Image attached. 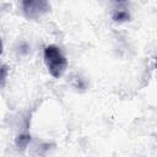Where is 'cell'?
<instances>
[{
	"label": "cell",
	"instance_id": "6da1fadb",
	"mask_svg": "<svg viewBox=\"0 0 157 157\" xmlns=\"http://www.w3.org/2000/svg\"><path fill=\"white\" fill-rule=\"evenodd\" d=\"M44 61L53 77H60L67 66V60L56 45H47L44 49Z\"/></svg>",
	"mask_w": 157,
	"mask_h": 157
},
{
	"label": "cell",
	"instance_id": "7a4b0ae2",
	"mask_svg": "<svg viewBox=\"0 0 157 157\" xmlns=\"http://www.w3.org/2000/svg\"><path fill=\"white\" fill-rule=\"evenodd\" d=\"M22 10L26 17L38 18L49 10V4L43 0H26L22 2Z\"/></svg>",
	"mask_w": 157,
	"mask_h": 157
},
{
	"label": "cell",
	"instance_id": "3957f363",
	"mask_svg": "<svg viewBox=\"0 0 157 157\" xmlns=\"http://www.w3.org/2000/svg\"><path fill=\"white\" fill-rule=\"evenodd\" d=\"M130 18V13L126 9H117L113 13V20L115 22H125L129 21Z\"/></svg>",
	"mask_w": 157,
	"mask_h": 157
},
{
	"label": "cell",
	"instance_id": "277c9868",
	"mask_svg": "<svg viewBox=\"0 0 157 157\" xmlns=\"http://www.w3.org/2000/svg\"><path fill=\"white\" fill-rule=\"evenodd\" d=\"M29 141H31V135L29 134H20L16 137V146H17L18 150L23 151L27 147V145L29 144Z\"/></svg>",
	"mask_w": 157,
	"mask_h": 157
},
{
	"label": "cell",
	"instance_id": "5b68a950",
	"mask_svg": "<svg viewBox=\"0 0 157 157\" xmlns=\"http://www.w3.org/2000/svg\"><path fill=\"white\" fill-rule=\"evenodd\" d=\"M7 75H9V66L5 64H1L0 65V88L5 86Z\"/></svg>",
	"mask_w": 157,
	"mask_h": 157
},
{
	"label": "cell",
	"instance_id": "8992f818",
	"mask_svg": "<svg viewBox=\"0 0 157 157\" xmlns=\"http://www.w3.org/2000/svg\"><path fill=\"white\" fill-rule=\"evenodd\" d=\"M2 53V42H1V38H0V55Z\"/></svg>",
	"mask_w": 157,
	"mask_h": 157
}]
</instances>
